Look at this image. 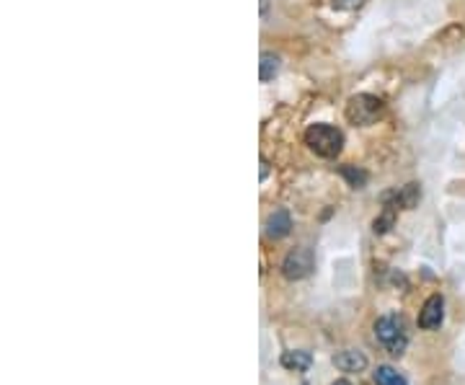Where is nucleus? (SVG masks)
I'll list each match as a JSON object with an SVG mask.
<instances>
[{
  "label": "nucleus",
  "mask_w": 465,
  "mask_h": 385,
  "mask_svg": "<svg viewBox=\"0 0 465 385\" xmlns=\"http://www.w3.org/2000/svg\"><path fill=\"white\" fill-rule=\"evenodd\" d=\"M305 145L321 158H337L344 148L341 129L331 127V124H310L305 129Z\"/></svg>",
  "instance_id": "obj_1"
},
{
  "label": "nucleus",
  "mask_w": 465,
  "mask_h": 385,
  "mask_svg": "<svg viewBox=\"0 0 465 385\" xmlns=\"http://www.w3.org/2000/svg\"><path fill=\"white\" fill-rule=\"evenodd\" d=\"M383 109H385L383 99L372 96V93H357L346 104V119L351 124H359V127H370L383 116Z\"/></svg>",
  "instance_id": "obj_2"
},
{
  "label": "nucleus",
  "mask_w": 465,
  "mask_h": 385,
  "mask_svg": "<svg viewBox=\"0 0 465 385\" xmlns=\"http://www.w3.org/2000/svg\"><path fill=\"white\" fill-rule=\"evenodd\" d=\"M375 336H378V342L393 357H401L406 352L408 336L403 331V321L398 315H383V318H378L375 321Z\"/></svg>",
  "instance_id": "obj_3"
},
{
  "label": "nucleus",
  "mask_w": 465,
  "mask_h": 385,
  "mask_svg": "<svg viewBox=\"0 0 465 385\" xmlns=\"http://www.w3.org/2000/svg\"><path fill=\"white\" fill-rule=\"evenodd\" d=\"M315 266V259H313V251L310 249H295L290 251L285 256V261H282V274H285L287 279H292V282H297V279H305L313 271Z\"/></svg>",
  "instance_id": "obj_4"
},
{
  "label": "nucleus",
  "mask_w": 465,
  "mask_h": 385,
  "mask_svg": "<svg viewBox=\"0 0 465 385\" xmlns=\"http://www.w3.org/2000/svg\"><path fill=\"white\" fill-rule=\"evenodd\" d=\"M442 318H444L442 295H432V298L422 305V310H419V328H424V331L439 328L442 326Z\"/></svg>",
  "instance_id": "obj_5"
},
{
  "label": "nucleus",
  "mask_w": 465,
  "mask_h": 385,
  "mask_svg": "<svg viewBox=\"0 0 465 385\" xmlns=\"http://www.w3.org/2000/svg\"><path fill=\"white\" fill-rule=\"evenodd\" d=\"M292 230V217L287 210H274L269 217H266V236L279 241V238H285L287 233Z\"/></svg>",
  "instance_id": "obj_6"
},
{
  "label": "nucleus",
  "mask_w": 465,
  "mask_h": 385,
  "mask_svg": "<svg viewBox=\"0 0 465 385\" xmlns=\"http://www.w3.org/2000/svg\"><path fill=\"white\" fill-rule=\"evenodd\" d=\"M334 364L341 372H362L367 367V357L359 349H344L334 354Z\"/></svg>",
  "instance_id": "obj_7"
},
{
  "label": "nucleus",
  "mask_w": 465,
  "mask_h": 385,
  "mask_svg": "<svg viewBox=\"0 0 465 385\" xmlns=\"http://www.w3.org/2000/svg\"><path fill=\"white\" fill-rule=\"evenodd\" d=\"M313 364V357H310V352H285L282 354V367H287V370H295V372H305Z\"/></svg>",
  "instance_id": "obj_8"
},
{
  "label": "nucleus",
  "mask_w": 465,
  "mask_h": 385,
  "mask_svg": "<svg viewBox=\"0 0 465 385\" xmlns=\"http://www.w3.org/2000/svg\"><path fill=\"white\" fill-rule=\"evenodd\" d=\"M419 197H422V189H419V184H406L401 192H395V207L414 210L416 205H419Z\"/></svg>",
  "instance_id": "obj_9"
},
{
  "label": "nucleus",
  "mask_w": 465,
  "mask_h": 385,
  "mask_svg": "<svg viewBox=\"0 0 465 385\" xmlns=\"http://www.w3.org/2000/svg\"><path fill=\"white\" fill-rule=\"evenodd\" d=\"M372 378H375V383L378 385H408L401 372L393 370V367H388V364H380Z\"/></svg>",
  "instance_id": "obj_10"
},
{
  "label": "nucleus",
  "mask_w": 465,
  "mask_h": 385,
  "mask_svg": "<svg viewBox=\"0 0 465 385\" xmlns=\"http://www.w3.org/2000/svg\"><path fill=\"white\" fill-rule=\"evenodd\" d=\"M279 65H282V60H279L277 55L264 52V55H261V63H258V78L264 80V83L266 80H272L279 72Z\"/></svg>",
  "instance_id": "obj_11"
},
{
  "label": "nucleus",
  "mask_w": 465,
  "mask_h": 385,
  "mask_svg": "<svg viewBox=\"0 0 465 385\" xmlns=\"http://www.w3.org/2000/svg\"><path fill=\"white\" fill-rule=\"evenodd\" d=\"M341 176L346 178V181H349L354 189H362V186H365V181H367V173L359 171V168H354V166H344Z\"/></svg>",
  "instance_id": "obj_12"
},
{
  "label": "nucleus",
  "mask_w": 465,
  "mask_h": 385,
  "mask_svg": "<svg viewBox=\"0 0 465 385\" xmlns=\"http://www.w3.org/2000/svg\"><path fill=\"white\" fill-rule=\"evenodd\" d=\"M390 225H393V212H388V215H383V217H378V220L372 222V230H375V233H388Z\"/></svg>",
  "instance_id": "obj_13"
},
{
  "label": "nucleus",
  "mask_w": 465,
  "mask_h": 385,
  "mask_svg": "<svg viewBox=\"0 0 465 385\" xmlns=\"http://www.w3.org/2000/svg\"><path fill=\"white\" fill-rule=\"evenodd\" d=\"M334 3V8H339V11H351V8L362 6L365 0H331Z\"/></svg>",
  "instance_id": "obj_14"
},
{
  "label": "nucleus",
  "mask_w": 465,
  "mask_h": 385,
  "mask_svg": "<svg viewBox=\"0 0 465 385\" xmlns=\"http://www.w3.org/2000/svg\"><path fill=\"white\" fill-rule=\"evenodd\" d=\"M266 173H269V168H266V161H261V178H264Z\"/></svg>",
  "instance_id": "obj_15"
},
{
  "label": "nucleus",
  "mask_w": 465,
  "mask_h": 385,
  "mask_svg": "<svg viewBox=\"0 0 465 385\" xmlns=\"http://www.w3.org/2000/svg\"><path fill=\"white\" fill-rule=\"evenodd\" d=\"M331 385H351L349 380H337V383H331Z\"/></svg>",
  "instance_id": "obj_16"
},
{
  "label": "nucleus",
  "mask_w": 465,
  "mask_h": 385,
  "mask_svg": "<svg viewBox=\"0 0 465 385\" xmlns=\"http://www.w3.org/2000/svg\"><path fill=\"white\" fill-rule=\"evenodd\" d=\"M266 6H269V3H266V0H261V11H264V13H266Z\"/></svg>",
  "instance_id": "obj_17"
}]
</instances>
